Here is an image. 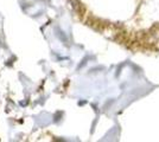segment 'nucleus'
<instances>
[{
	"instance_id": "f257e3e1",
	"label": "nucleus",
	"mask_w": 159,
	"mask_h": 142,
	"mask_svg": "<svg viewBox=\"0 0 159 142\" xmlns=\"http://www.w3.org/2000/svg\"><path fill=\"white\" fill-rule=\"evenodd\" d=\"M81 19L127 50L159 52V0H73Z\"/></svg>"
}]
</instances>
